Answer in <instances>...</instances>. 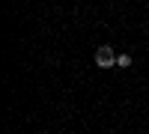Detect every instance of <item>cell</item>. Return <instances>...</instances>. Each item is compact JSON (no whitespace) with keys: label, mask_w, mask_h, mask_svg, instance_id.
Here are the masks:
<instances>
[{"label":"cell","mask_w":149,"mask_h":134,"mask_svg":"<svg viewBox=\"0 0 149 134\" xmlns=\"http://www.w3.org/2000/svg\"><path fill=\"white\" fill-rule=\"evenodd\" d=\"M116 57H119V54H113V48H110V45H98L93 60H95L98 69H113V66H116Z\"/></svg>","instance_id":"1"},{"label":"cell","mask_w":149,"mask_h":134,"mask_svg":"<svg viewBox=\"0 0 149 134\" xmlns=\"http://www.w3.org/2000/svg\"><path fill=\"white\" fill-rule=\"evenodd\" d=\"M131 66V54H119L116 57V69H128Z\"/></svg>","instance_id":"2"}]
</instances>
